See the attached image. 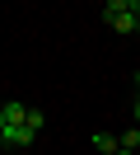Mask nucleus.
<instances>
[{
	"mask_svg": "<svg viewBox=\"0 0 140 155\" xmlns=\"http://www.w3.org/2000/svg\"><path fill=\"white\" fill-rule=\"evenodd\" d=\"M42 122H47V113H42V108H23V127H28V132H42Z\"/></svg>",
	"mask_w": 140,
	"mask_h": 155,
	"instance_id": "obj_3",
	"label": "nucleus"
},
{
	"mask_svg": "<svg viewBox=\"0 0 140 155\" xmlns=\"http://www.w3.org/2000/svg\"><path fill=\"white\" fill-rule=\"evenodd\" d=\"M112 155H135V150H121V146H117V150H112Z\"/></svg>",
	"mask_w": 140,
	"mask_h": 155,
	"instance_id": "obj_6",
	"label": "nucleus"
},
{
	"mask_svg": "<svg viewBox=\"0 0 140 155\" xmlns=\"http://www.w3.org/2000/svg\"><path fill=\"white\" fill-rule=\"evenodd\" d=\"M112 28H117V33H126V38H135V33H140V14L135 10H121V14H112Z\"/></svg>",
	"mask_w": 140,
	"mask_h": 155,
	"instance_id": "obj_2",
	"label": "nucleus"
},
{
	"mask_svg": "<svg viewBox=\"0 0 140 155\" xmlns=\"http://www.w3.org/2000/svg\"><path fill=\"white\" fill-rule=\"evenodd\" d=\"M117 146H121V150H135V146H140V132H135V127H126V132L117 136Z\"/></svg>",
	"mask_w": 140,
	"mask_h": 155,
	"instance_id": "obj_5",
	"label": "nucleus"
},
{
	"mask_svg": "<svg viewBox=\"0 0 140 155\" xmlns=\"http://www.w3.org/2000/svg\"><path fill=\"white\" fill-rule=\"evenodd\" d=\"M33 141H37V136L23 127V117H19V122H5V127H0V146H9V150H23V146H33Z\"/></svg>",
	"mask_w": 140,
	"mask_h": 155,
	"instance_id": "obj_1",
	"label": "nucleus"
},
{
	"mask_svg": "<svg viewBox=\"0 0 140 155\" xmlns=\"http://www.w3.org/2000/svg\"><path fill=\"white\" fill-rule=\"evenodd\" d=\"M0 127H5V104H0Z\"/></svg>",
	"mask_w": 140,
	"mask_h": 155,
	"instance_id": "obj_7",
	"label": "nucleus"
},
{
	"mask_svg": "<svg viewBox=\"0 0 140 155\" xmlns=\"http://www.w3.org/2000/svg\"><path fill=\"white\" fill-rule=\"evenodd\" d=\"M93 150L112 155V150H117V136H112V132H98V136H93Z\"/></svg>",
	"mask_w": 140,
	"mask_h": 155,
	"instance_id": "obj_4",
	"label": "nucleus"
}]
</instances>
